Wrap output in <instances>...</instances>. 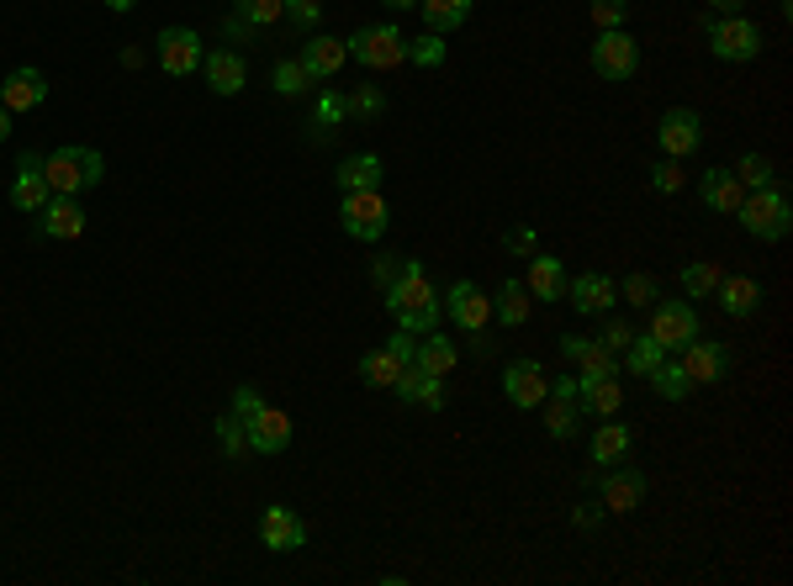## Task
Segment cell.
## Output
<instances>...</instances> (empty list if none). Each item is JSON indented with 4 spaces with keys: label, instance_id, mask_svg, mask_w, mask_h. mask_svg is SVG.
I'll list each match as a JSON object with an SVG mask.
<instances>
[{
    "label": "cell",
    "instance_id": "11a10c76",
    "mask_svg": "<svg viewBox=\"0 0 793 586\" xmlns=\"http://www.w3.org/2000/svg\"><path fill=\"white\" fill-rule=\"evenodd\" d=\"M604 518H609V513H604V502H598V507H577V513H572V524H577V528H598Z\"/></svg>",
    "mask_w": 793,
    "mask_h": 586
},
{
    "label": "cell",
    "instance_id": "4fadbf2b",
    "mask_svg": "<svg viewBox=\"0 0 793 586\" xmlns=\"http://www.w3.org/2000/svg\"><path fill=\"white\" fill-rule=\"evenodd\" d=\"M445 312L456 318V328L466 333H482L492 323V296L476 286V280H456L450 291H445Z\"/></svg>",
    "mask_w": 793,
    "mask_h": 586
},
{
    "label": "cell",
    "instance_id": "6da1fadb",
    "mask_svg": "<svg viewBox=\"0 0 793 586\" xmlns=\"http://www.w3.org/2000/svg\"><path fill=\"white\" fill-rule=\"evenodd\" d=\"M43 175H48V191H54V196H80V191H91V185L106 180V159H101V148L64 143L43 159Z\"/></svg>",
    "mask_w": 793,
    "mask_h": 586
},
{
    "label": "cell",
    "instance_id": "ba28073f",
    "mask_svg": "<svg viewBox=\"0 0 793 586\" xmlns=\"http://www.w3.org/2000/svg\"><path fill=\"white\" fill-rule=\"evenodd\" d=\"M677 365H682V376L699 386H720V376L731 370V349L725 344H714V338H688L682 349H677Z\"/></svg>",
    "mask_w": 793,
    "mask_h": 586
},
{
    "label": "cell",
    "instance_id": "d6a6232c",
    "mask_svg": "<svg viewBox=\"0 0 793 586\" xmlns=\"http://www.w3.org/2000/svg\"><path fill=\"white\" fill-rule=\"evenodd\" d=\"M456 344H450V338H439V333H424V338H418V354H413V365H424L428 376H450V370H456Z\"/></svg>",
    "mask_w": 793,
    "mask_h": 586
},
{
    "label": "cell",
    "instance_id": "ffe728a7",
    "mask_svg": "<svg viewBox=\"0 0 793 586\" xmlns=\"http://www.w3.org/2000/svg\"><path fill=\"white\" fill-rule=\"evenodd\" d=\"M244 434H249V449H254V455H280V449L291 444V417L280 407H260L244 423Z\"/></svg>",
    "mask_w": 793,
    "mask_h": 586
},
{
    "label": "cell",
    "instance_id": "681fc988",
    "mask_svg": "<svg viewBox=\"0 0 793 586\" xmlns=\"http://www.w3.org/2000/svg\"><path fill=\"white\" fill-rule=\"evenodd\" d=\"M286 16H291L297 27H318V16H323V5H318V0H286Z\"/></svg>",
    "mask_w": 793,
    "mask_h": 586
},
{
    "label": "cell",
    "instance_id": "ac0fdd59",
    "mask_svg": "<svg viewBox=\"0 0 793 586\" xmlns=\"http://www.w3.org/2000/svg\"><path fill=\"white\" fill-rule=\"evenodd\" d=\"M260 539H265V550H275V555H291V550H302L307 544V524L291 513V507H265Z\"/></svg>",
    "mask_w": 793,
    "mask_h": 586
},
{
    "label": "cell",
    "instance_id": "bcb514c9",
    "mask_svg": "<svg viewBox=\"0 0 793 586\" xmlns=\"http://www.w3.org/2000/svg\"><path fill=\"white\" fill-rule=\"evenodd\" d=\"M682 159H662V164H651V191L656 196H677L682 191V170H677Z\"/></svg>",
    "mask_w": 793,
    "mask_h": 586
},
{
    "label": "cell",
    "instance_id": "4dcf8cb0",
    "mask_svg": "<svg viewBox=\"0 0 793 586\" xmlns=\"http://www.w3.org/2000/svg\"><path fill=\"white\" fill-rule=\"evenodd\" d=\"M662 359H667V349H662L651 333H635V338L624 344V359H619V370H630V376H641V381H645V376H651Z\"/></svg>",
    "mask_w": 793,
    "mask_h": 586
},
{
    "label": "cell",
    "instance_id": "8992f818",
    "mask_svg": "<svg viewBox=\"0 0 793 586\" xmlns=\"http://www.w3.org/2000/svg\"><path fill=\"white\" fill-rule=\"evenodd\" d=\"M349 59H360L366 69H392V64L407 59V37L392 27V22H381V27H360L349 37Z\"/></svg>",
    "mask_w": 793,
    "mask_h": 586
},
{
    "label": "cell",
    "instance_id": "d6986e66",
    "mask_svg": "<svg viewBox=\"0 0 793 586\" xmlns=\"http://www.w3.org/2000/svg\"><path fill=\"white\" fill-rule=\"evenodd\" d=\"M54 191H48V175H43V159L37 153H22L16 159V180H11V206L16 211H43Z\"/></svg>",
    "mask_w": 793,
    "mask_h": 586
},
{
    "label": "cell",
    "instance_id": "9a60e30c",
    "mask_svg": "<svg viewBox=\"0 0 793 586\" xmlns=\"http://www.w3.org/2000/svg\"><path fill=\"white\" fill-rule=\"evenodd\" d=\"M598 502H604V513H635L645 502V475L635 466L609 470V475L598 481Z\"/></svg>",
    "mask_w": 793,
    "mask_h": 586
},
{
    "label": "cell",
    "instance_id": "d4e9b609",
    "mask_svg": "<svg viewBox=\"0 0 793 586\" xmlns=\"http://www.w3.org/2000/svg\"><path fill=\"white\" fill-rule=\"evenodd\" d=\"M392 391L402 402H424L428 412L445 407V376H428L424 365H402V376H396Z\"/></svg>",
    "mask_w": 793,
    "mask_h": 586
},
{
    "label": "cell",
    "instance_id": "e0dca14e",
    "mask_svg": "<svg viewBox=\"0 0 793 586\" xmlns=\"http://www.w3.org/2000/svg\"><path fill=\"white\" fill-rule=\"evenodd\" d=\"M566 296H572V307H577L582 318H593V312H609L613 301H619V280L604 275V269H587L577 280H566Z\"/></svg>",
    "mask_w": 793,
    "mask_h": 586
},
{
    "label": "cell",
    "instance_id": "f5cc1de1",
    "mask_svg": "<svg viewBox=\"0 0 793 586\" xmlns=\"http://www.w3.org/2000/svg\"><path fill=\"white\" fill-rule=\"evenodd\" d=\"M630 338H635V328H630V323H609V328H604V338H598V344L619 354L624 344H630Z\"/></svg>",
    "mask_w": 793,
    "mask_h": 586
},
{
    "label": "cell",
    "instance_id": "8d00e7d4",
    "mask_svg": "<svg viewBox=\"0 0 793 586\" xmlns=\"http://www.w3.org/2000/svg\"><path fill=\"white\" fill-rule=\"evenodd\" d=\"M396 376H402V359H396L392 349H370L366 359H360V381H366V386H376V391H381V386L392 391V386H396Z\"/></svg>",
    "mask_w": 793,
    "mask_h": 586
},
{
    "label": "cell",
    "instance_id": "f546056e",
    "mask_svg": "<svg viewBox=\"0 0 793 586\" xmlns=\"http://www.w3.org/2000/svg\"><path fill=\"white\" fill-rule=\"evenodd\" d=\"M577 402H582V412H593V417H613V412L624 407V386L613 381H582V391H577Z\"/></svg>",
    "mask_w": 793,
    "mask_h": 586
},
{
    "label": "cell",
    "instance_id": "d590c367",
    "mask_svg": "<svg viewBox=\"0 0 793 586\" xmlns=\"http://www.w3.org/2000/svg\"><path fill=\"white\" fill-rule=\"evenodd\" d=\"M645 381L656 386V397H667V402H688V397H693V381L682 376V365H677V359H662Z\"/></svg>",
    "mask_w": 793,
    "mask_h": 586
},
{
    "label": "cell",
    "instance_id": "7402d4cb",
    "mask_svg": "<svg viewBox=\"0 0 793 586\" xmlns=\"http://www.w3.org/2000/svg\"><path fill=\"white\" fill-rule=\"evenodd\" d=\"M344 64H349V43H338V37H323V32L302 43V69L312 74V80H334Z\"/></svg>",
    "mask_w": 793,
    "mask_h": 586
},
{
    "label": "cell",
    "instance_id": "60d3db41",
    "mask_svg": "<svg viewBox=\"0 0 793 586\" xmlns=\"http://www.w3.org/2000/svg\"><path fill=\"white\" fill-rule=\"evenodd\" d=\"M286 16V0H239V22L244 27H271Z\"/></svg>",
    "mask_w": 793,
    "mask_h": 586
},
{
    "label": "cell",
    "instance_id": "6125c7cd",
    "mask_svg": "<svg viewBox=\"0 0 793 586\" xmlns=\"http://www.w3.org/2000/svg\"><path fill=\"white\" fill-rule=\"evenodd\" d=\"M387 5H392V11H413L418 0H387Z\"/></svg>",
    "mask_w": 793,
    "mask_h": 586
},
{
    "label": "cell",
    "instance_id": "f6af8a7d",
    "mask_svg": "<svg viewBox=\"0 0 793 586\" xmlns=\"http://www.w3.org/2000/svg\"><path fill=\"white\" fill-rule=\"evenodd\" d=\"M587 16H593V27H598V32H613V27H624L630 0H593V5H587Z\"/></svg>",
    "mask_w": 793,
    "mask_h": 586
},
{
    "label": "cell",
    "instance_id": "91938a15",
    "mask_svg": "<svg viewBox=\"0 0 793 586\" xmlns=\"http://www.w3.org/2000/svg\"><path fill=\"white\" fill-rule=\"evenodd\" d=\"M714 11H725V16H735V11H740V0H714Z\"/></svg>",
    "mask_w": 793,
    "mask_h": 586
},
{
    "label": "cell",
    "instance_id": "836d02e7",
    "mask_svg": "<svg viewBox=\"0 0 793 586\" xmlns=\"http://www.w3.org/2000/svg\"><path fill=\"white\" fill-rule=\"evenodd\" d=\"M630 455V428L624 423H604L593 434V466H619Z\"/></svg>",
    "mask_w": 793,
    "mask_h": 586
},
{
    "label": "cell",
    "instance_id": "603a6c76",
    "mask_svg": "<svg viewBox=\"0 0 793 586\" xmlns=\"http://www.w3.org/2000/svg\"><path fill=\"white\" fill-rule=\"evenodd\" d=\"M202 74H207L212 95H239V90L249 85V64H244V54H233V48H217L212 59H202Z\"/></svg>",
    "mask_w": 793,
    "mask_h": 586
},
{
    "label": "cell",
    "instance_id": "c3c4849f",
    "mask_svg": "<svg viewBox=\"0 0 793 586\" xmlns=\"http://www.w3.org/2000/svg\"><path fill=\"white\" fill-rule=\"evenodd\" d=\"M338 117H349L344 95H334V90H323V95H318V106H312V122H318V127H334Z\"/></svg>",
    "mask_w": 793,
    "mask_h": 586
},
{
    "label": "cell",
    "instance_id": "6f0895ef",
    "mask_svg": "<svg viewBox=\"0 0 793 586\" xmlns=\"http://www.w3.org/2000/svg\"><path fill=\"white\" fill-rule=\"evenodd\" d=\"M577 391H582L577 376H555V381H550V397H577Z\"/></svg>",
    "mask_w": 793,
    "mask_h": 586
},
{
    "label": "cell",
    "instance_id": "cb8c5ba5",
    "mask_svg": "<svg viewBox=\"0 0 793 586\" xmlns=\"http://www.w3.org/2000/svg\"><path fill=\"white\" fill-rule=\"evenodd\" d=\"M714 301H720V312H725V318H751V312L762 307V286H757L751 275H720Z\"/></svg>",
    "mask_w": 793,
    "mask_h": 586
},
{
    "label": "cell",
    "instance_id": "83f0119b",
    "mask_svg": "<svg viewBox=\"0 0 793 586\" xmlns=\"http://www.w3.org/2000/svg\"><path fill=\"white\" fill-rule=\"evenodd\" d=\"M381 153H349L344 164H338V191L349 196V191H381Z\"/></svg>",
    "mask_w": 793,
    "mask_h": 586
},
{
    "label": "cell",
    "instance_id": "30bf717a",
    "mask_svg": "<svg viewBox=\"0 0 793 586\" xmlns=\"http://www.w3.org/2000/svg\"><path fill=\"white\" fill-rule=\"evenodd\" d=\"M656 143H662V153H667V159H688V153H699L703 117H699V112H688V106H671V112H662V122H656Z\"/></svg>",
    "mask_w": 793,
    "mask_h": 586
},
{
    "label": "cell",
    "instance_id": "8fae6325",
    "mask_svg": "<svg viewBox=\"0 0 793 586\" xmlns=\"http://www.w3.org/2000/svg\"><path fill=\"white\" fill-rule=\"evenodd\" d=\"M651 338H656L667 354H677L688 338H699V312H693L688 301H656V312H651Z\"/></svg>",
    "mask_w": 793,
    "mask_h": 586
},
{
    "label": "cell",
    "instance_id": "f907efd6",
    "mask_svg": "<svg viewBox=\"0 0 793 586\" xmlns=\"http://www.w3.org/2000/svg\"><path fill=\"white\" fill-rule=\"evenodd\" d=\"M265 407V397H260V391H254V386H239V391H233V417H254V412Z\"/></svg>",
    "mask_w": 793,
    "mask_h": 586
},
{
    "label": "cell",
    "instance_id": "4316f807",
    "mask_svg": "<svg viewBox=\"0 0 793 586\" xmlns=\"http://www.w3.org/2000/svg\"><path fill=\"white\" fill-rule=\"evenodd\" d=\"M529 307H535V296L524 280H503L497 291H492V318L503 328H524L529 323Z\"/></svg>",
    "mask_w": 793,
    "mask_h": 586
},
{
    "label": "cell",
    "instance_id": "52a82bcc",
    "mask_svg": "<svg viewBox=\"0 0 793 586\" xmlns=\"http://www.w3.org/2000/svg\"><path fill=\"white\" fill-rule=\"evenodd\" d=\"M381 296H387L392 318H407V312H434V307H439V301H434V286H428V275H424V264H418V260H402V275H396Z\"/></svg>",
    "mask_w": 793,
    "mask_h": 586
},
{
    "label": "cell",
    "instance_id": "7bdbcfd3",
    "mask_svg": "<svg viewBox=\"0 0 793 586\" xmlns=\"http://www.w3.org/2000/svg\"><path fill=\"white\" fill-rule=\"evenodd\" d=\"M714 286H720V269H714V264H703V260L682 264V291L688 296H714Z\"/></svg>",
    "mask_w": 793,
    "mask_h": 586
},
{
    "label": "cell",
    "instance_id": "5b68a950",
    "mask_svg": "<svg viewBox=\"0 0 793 586\" xmlns=\"http://www.w3.org/2000/svg\"><path fill=\"white\" fill-rule=\"evenodd\" d=\"M709 48H714V59L725 64H751L762 54V27L746 22V16H720L714 32H709Z\"/></svg>",
    "mask_w": 793,
    "mask_h": 586
},
{
    "label": "cell",
    "instance_id": "e575fe53",
    "mask_svg": "<svg viewBox=\"0 0 793 586\" xmlns=\"http://www.w3.org/2000/svg\"><path fill=\"white\" fill-rule=\"evenodd\" d=\"M545 402H550V412H545L550 439H572L582 428V402L577 397H545Z\"/></svg>",
    "mask_w": 793,
    "mask_h": 586
},
{
    "label": "cell",
    "instance_id": "f1b7e54d",
    "mask_svg": "<svg viewBox=\"0 0 793 586\" xmlns=\"http://www.w3.org/2000/svg\"><path fill=\"white\" fill-rule=\"evenodd\" d=\"M699 196H703V206L709 211H735L740 206V196H746V185L731 175V170H703V180H699Z\"/></svg>",
    "mask_w": 793,
    "mask_h": 586
},
{
    "label": "cell",
    "instance_id": "b9f144b4",
    "mask_svg": "<svg viewBox=\"0 0 793 586\" xmlns=\"http://www.w3.org/2000/svg\"><path fill=\"white\" fill-rule=\"evenodd\" d=\"M344 106H349V117L376 122L381 112H387V95H381V85H355V95H349Z\"/></svg>",
    "mask_w": 793,
    "mask_h": 586
},
{
    "label": "cell",
    "instance_id": "816d5d0a",
    "mask_svg": "<svg viewBox=\"0 0 793 586\" xmlns=\"http://www.w3.org/2000/svg\"><path fill=\"white\" fill-rule=\"evenodd\" d=\"M396 275H402V260H396V254H381V260L370 264V280H376V286H381V291H387V286H392Z\"/></svg>",
    "mask_w": 793,
    "mask_h": 586
},
{
    "label": "cell",
    "instance_id": "9f6ffc18",
    "mask_svg": "<svg viewBox=\"0 0 793 586\" xmlns=\"http://www.w3.org/2000/svg\"><path fill=\"white\" fill-rule=\"evenodd\" d=\"M508 249H514V254H535V228H514V233H508Z\"/></svg>",
    "mask_w": 793,
    "mask_h": 586
},
{
    "label": "cell",
    "instance_id": "ee69618b",
    "mask_svg": "<svg viewBox=\"0 0 793 586\" xmlns=\"http://www.w3.org/2000/svg\"><path fill=\"white\" fill-rule=\"evenodd\" d=\"M217 444H222V455H228V460H244V455H249L244 417H222V423H217Z\"/></svg>",
    "mask_w": 793,
    "mask_h": 586
},
{
    "label": "cell",
    "instance_id": "277c9868",
    "mask_svg": "<svg viewBox=\"0 0 793 586\" xmlns=\"http://www.w3.org/2000/svg\"><path fill=\"white\" fill-rule=\"evenodd\" d=\"M593 69L604 74V80H635V69H641V43L630 37L624 27L613 32H598V43H593Z\"/></svg>",
    "mask_w": 793,
    "mask_h": 586
},
{
    "label": "cell",
    "instance_id": "7dc6e473",
    "mask_svg": "<svg viewBox=\"0 0 793 586\" xmlns=\"http://www.w3.org/2000/svg\"><path fill=\"white\" fill-rule=\"evenodd\" d=\"M619 301H630V307H656V280H651V275L619 280Z\"/></svg>",
    "mask_w": 793,
    "mask_h": 586
},
{
    "label": "cell",
    "instance_id": "2e32d148",
    "mask_svg": "<svg viewBox=\"0 0 793 586\" xmlns=\"http://www.w3.org/2000/svg\"><path fill=\"white\" fill-rule=\"evenodd\" d=\"M48 101V80H43V69H11L5 80H0V106L16 117V112H37Z\"/></svg>",
    "mask_w": 793,
    "mask_h": 586
},
{
    "label": "cell",
    "instance_id": "db71d44e",
    "mask_svg": "<svg viewBox=\"0 0 793 586\" xmlns=\"http://www.w3.org/2000/svg\"><path fill=\"white\" fill-rule=\"evenodd\" d=\"M387 349H392L396 359H402V365H413V354H418V338H413V333H402V328H396V333H392V344H387Z\"/></svg>",
    "mask_w": 793,
    "mask_h": 586
},
{
    "label": "cell",
    "instance_id": "680465c9",
    "mask_svg": "<svg viewBox=\"0 0 793 586\" xmlns=\"http://www.w3.org/2000/svg\"><path fill=\"white\" fill-rule=\"evenodd\" d=\"M5 138H11V112L0 106V143H5Z\"/></svg>",
    "mask_w": 793,
    "mask_h": 586
},
{
    "label": "cell",
    "instance_id": "484cf974",
    "mask_svg": "<svg viewBox=\"0 0 793 586\" xmlns=\"http://www.w3.org/2000/svg\"><path fill=\"white\" fill-rule=\"evenodd\" d=\"M524 286L535 301H561L566 296V269L555 254H529V275H524Z\"/></svg>",
    "mask_w": 793,
    "mask_h": 586
},
{
    "label": "cell",
    "instance_id": "5bb4252c",
    "mask_svg": "<svg viewBox=\"0 0 793 586\" xmlns=\"http://www.w3.org/2000/svg\"><path fill=\"white\" fill-rule=\"evenodd\" d=\"M561 354L577 365V381H609V376H619V354L604 349V344H587L577 333L561 338Z\"/></svg>",
    "mask_w": 793,
    "mask_h": 586
},
{
    "label": "cell",
    "instance_id": "44dd1931",
    "mask_svg": "<svg viewBox=\"0 0 793 586\" xmlns=\"http://www.w3.org/2000/svg\"><path fill=\"white\" fill-rule=\"evenodd\" d=\"M37 233L43 238H80L85 233V206L74 196H48L37 211Z\"/></svg>",
    "mask_w": 793,
    "mask_h": 586
},
{
    "label": "cell",
    "instance_id": "f35d334b",
    "mask_svg": "<svg viewBox=\"0 0 793 586\" xmlns=\"http://www.w3.org/2000/svg\"><path fill=\"white\" fill-rule=\"evenodd\" d=\"M445 54H450V48H445V32H424V37L407 43V59L418 64V69H439Z\"/></svg>",
    "mask_w": 793,
    "mask_h": 586
},
{
    "label": "cell",
    "instance_id": "74e56055",
    "mask_svg": "<svg viewBox=\"0 0 793 586\" xmlns=\"http://www.w3.org/2000/svg\"><path fill=\"white\" fill-rule=\"evenodd\" d=\"M731 175L740 180L746 191H762V185H772V159H767V153H740Z\"/></svg>",
    "mask_w": 793,
    "mask_h": 586
},
{
    "label": "cell",
    "instance_id": "9c48e42d",
    "mask_svg": "<svg viewBox=\"0 0 793 586\" xmlns=\"http://www.w3.org/2000/svg\"><path fill=\"white\" fill-rule=\"evenodd\" d=\"M503 397L524 412L545 407V397H550L545 365H540V359H508V370H503Z\"/></svg>",
    "mask_w": 793,
    "mask_h": 586
},
{
    "label": "cell",
    "instance_id": "3957f363",
    "mask_svg": "<svg viewBox=\"0 0 793 586\" xmlns=\"http://www.w3.org/2000/svg\"><path fill=\"white\" fill-rule=\"evenodd\" d=\"M338 222H344V233L360 238V243H376V238L387 233V222H392V211L381 202V191H349L344 206H338Z\"/></svg>",
    "mask_w": 793,
    "mask_h": 586
},
{
    "label": "cell",
    "instance_id": "7c38bea8",
    "mask_svg": "<svg viewBox=\"0 0 793 586\" xmlns=\"http://www.w3.org/2000/svg\"><path fill=\"white\" fill-rule=\"evenodd\" d=\"M202 59H207V48H202V37H196L191 27H164L159 32V64H164V74L185 80V74L202 69Z\"/></svg>",
    "mask_w": 793,
    "mask_h": 586
},
{
    "label": "cell",
    "instance_id": "1f68e13d",
    "mask_svg": "<svg viewBox=\"0 0 793 586\" xmlns=\"http://www.w3.org/2000/svg\"><path fill=\"white\" fill-rule=\"evenodd\" d=\"M471 5H476V0H418V11H424L428 32H456V27H466Z\"/></svg>",
    "mask_w": 793,
    "mask_h": 586
},
{
    "label": "cell",
    "instance_id": "7a4b0ae2",
    "mask_svg": "<svg viewBox=\"0 0 793 586\" xmlns=\"http://www.w3.org/2000/svg\"><path fill=\"white\" fill-rule=\"evenodd\" d=\"M735 217H740V228H746L751 238H762V243H778V238H789V228H793L789 191H778V185L746 191V196H740V206H735Z\"/></svg>",
    "mask_w": 793,
    "mask_h": 586
},
{
    "label": "cell",
    "instance_id": "94428289",
    "mask_svg": "<svg viewBox=\"0 0 793 586\" xmlns=\"http://www.w3.org/2000/svg\"><path fill=\"white\" fill-rule=\"evenodd\" d=\"M106 5H112V11H117V16H123V11H133V5H138V0H106Z\"/></svg>",
    "mask_w": 793,
    "mask_h": 586
},
{
    "label": "cell",
    "instance_id": "ab89813d",
    "mask_svg": "<svg viewBox=\"0 0 793 586\" xmlns=\"http://www.w3.org/2000/svg\"><path fill=\"white\" fill-rule=\"evenodd\" d=\"M271 85H275V95H302V90L312 85V74L302 69V59H280L275 64V74H271Z\"/></svg>",
    "mask_w": 793,
    "mask_h": 586
}]
</instances>
